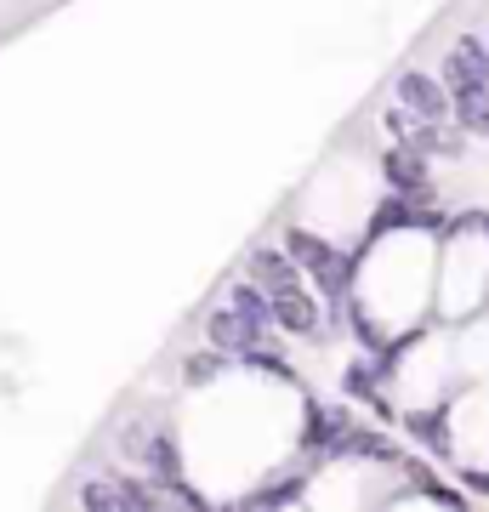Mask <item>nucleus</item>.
I'll return each mask as SVG.
<instances>
[{"label":"nucleus","instance_id":"nucleus-9","mask_svg":"<svg viewBox=\"0 0 489 512\" xmlns=\"http://www.w3.org/2000/svg\"><path fill=\"white\" fill-rule=\"evenodd\" d=\"M251 279L262 291H279V285H296V279H302V262L290 251H268V245H262V251H251Z\"/></svg>","mask_w":489,"mask_h":512},{"label":"nucleus","instance_id":"nucleus-8","mask_svg":"<svg viewBox=\"0 0 489 512\" xmlns=\"http://www.w3.org/2000/svg\"><path fill=\"white\" fill-rule=\"evenodd\" d=\"M143 467L154 473V484H171V490L182 484V456H177V439H171L165 427H154V433H148V444H143Z\"/></svg>","mask_w":489,"mask_h":512},{"label":"nucleus","instance_id":"nucleus-2","mask_svg":"<svg viewBox=\"0 0 489 512\" xmlns=\"http://www.w3.org/2000/svg\"><path fill=\"white\" fill-rule=\"evenodd\" d=\"M393 103L410 109L416 120H455V97L444 86V74H427V69L393 74Z\"/></svg>","mask_w":489,"mask_h":512},{"label":"nucleus","instance_id":"nucleus-4","mask_svg":"<svg viewBox=\"0 0 489 512\" xmlns=\"http://www.w3.org/2000/svg\"><path fill=\"white\" fill-rule=\"evenodd\" d=\"M74 501L91 512H148L154 507V490L137 484V478H86Z\"/></svg>","mask_w":489,"mask_h":512},{"label":"nucleus","instance_id":"nucleus-6","mask_svg":"<svg viewBox=\"0 0 489 512\" xmlns=\"http://www.w3.org/2000/svg\"><path fill=\"white\" fill-rule=\"evenodd\" d=\"M347 433H353V421H347L342 410H330V404H308V421H302V450H308L313 461L342 456Z\"/></svg>","mask_w":489,"mask_h":512},{"label":"nucleus","instance_id":"nucleus-15","mask_svg":"<svg viewBox=\"0 0 489 512\" xmlns=\"http://www.w3.org/2000/svg\"><path fill=\"white\" fill-rule=\"evenodd\" d=\"M478 228H484V234H489V217H478Z\"/></svg>","mask_w":489,"mask_h":512},{"label":"nucleus","instance_id":"nucleus-7","mask_svg":"<svg viewBox=\"0 0 489 512\" xmlns=\"http://www.w3.org/2000/svg\"><path fill=\"white\" fill-rule=\"evenodd\" d=\"M381 177L393 194H433V171H427V154L416 143H399L381 154Z\"/></svg>","mask_w":489,"mask_h":512},{"label":"nucleus","instance_id":"nucleus-12","mask_svg":"<svg viewBox=\"0 0 489 512\" xmlns=\"http://www.w3.org/2000/svg\"><path fill=\"white\" fill-rule=\"evenodd\" d=\"M302 495V478L290 473V478H279V490H262V495H251V507H285V501H296Z\"/></svg>","mask_w":489,"mask_h":512},{"label":"nucleus","instance_id":"nucleus-3","mask_svg":"<svg viewBox=\"0 0 489 512\" xmlns=\"http://www.w3.org/2000/svg\"><path fill=\"white\" fill-rule=\"evenodd\" d=\"M438 74H444L450 97L484 92L489 86V40L484 35H455L450 52H444V63H438Z\"/></svg>","mask_w":489,"mask_h":512},{"label":"nucleus","instance_id":"nucleus-11","mask_svg":"<svg viewBox=\"0 0 489 512\" xmlns=\"http://www.w3.org/2000/svg\"><path fill=\"white\" fill-rule=\"evenodd\" d=\"M455 126L467 131V137H489V86L455 97Z\"/></svg>","mask_w":489,"mask_h":512},{"label":"nucleus","instance_id":"nucleus-13","mask_svg":"<svg viewBox=\"0 0 489 512\" xmlns=\"http://www.w3.org/2000/svg\"><path fill=\"white\" fill-rule=\"evenodd\" d=\"M347 393H353V399H364V404H376L381 393H376V376H370V365H353L347 370Z\"/></svg>","mask_w":489,"mask_h":512},{"label":"nucleus","instance_id":"nucleus-1","mask_svg":"<svg viewBox=\"0 0 489 512\" xmlns=\"http://www.w3.org/2000/svg\"><path fill=\"white\" fill-rule=\"evenodd\" d=\"M285 251L296 256V262H302L313 279H319V291H325L330 302H342V296H347V279H353V256H342L325 234L290 228V234H285Z\"/></svg>","mask_w":489,"mask_h":512},{"label":"nucleus","instance_id":"nucleus-10","mask_svg":"<svg viewBox=\"0 0 489 512\" xmlns=\"http://www.w3.org/2000/svg\"><path fill=\"white\" fill-rule=\"evenodd\" d=\"M228 308H239L245 319H256V325H273V302L256 279H239L234 291H228Z\"/></svg>","mask_w":489,"mask_h":512},{"label":"nucleus","instance_id":"nucleus-14","mask_svg":"<svg viewBox=\"0 0 489 512\" xmlns=\"http://www.w3.org/2000/svg\"><path fill=\"white\" fill-rule=\"evenodd\" d=\"M222 365H228V353H222V348L200 353V359H188V382H205V376H217Z\"/></svg>","mask_w":489,"mask_h":512},{"label":"nucleus","instance_id":"nucleus-5","mask_svg":"<svg viewBox=\"0 0 489 512\" xmlns=\"http://www.w3.org/2000/svg\"><path fill=\"white\" fill-rule=\"evenodd\" d=\"M273 302V325L290 330V336H313V330L325 325V308L313 302V291L296 279V285H279V291H268Z\"/></svg>","mask_w":489,"mask_h":512}]
</instances>
